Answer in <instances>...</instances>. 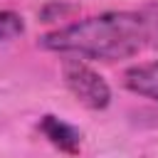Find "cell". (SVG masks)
Returning a JSON list of instances; mask_svg holds the SVG:
<instances>
[{"label":"cell","instance_id":"obj_5","mask_svg":"<svg viewBox=\"0 0 158 158\" xmlns=\"http://www.w3.org/2000/svg\"><path fill=\"white\" fill-rule=\"evenodd\" d=\"M25 32V20L15 10H0V42L15 40Z\"/></svg>","mask_w":158,"mask_h":158},{"label":"cell","instance_id":"obj_1","mask_svg":"<svg viewBox=\"0 0 158 158\" xmlns=\"http://www.w3.org/2000/svg\"><path fill=\"white\" fill-rule=\"evenodd\" d=\"M40 47L79 59H126L148 47L146 22L138 10L101 12L40 37Z\"/></svg>","mask_w":158,"mask_h":158},{"label":"cell","instance_id":"obj_3","mask_svg":"<svg viewBox=\"0 0 158 158\" xmlns=\"http://www.w3.org/2000/svg\"><path fill=\"white\" fill-rule=\"evenodd\" d=\"M37 128H40V133H42L57 151H62V153H67V156H77V153H79V148H81V131L74 128L72 123H67V121L47 114V116L40 118V126H37Z\"/></svg>","mask_w":158,"mask_h":158},{"label":"cell","instance_id":"obj_2","mask_svg":"<svg viewBox=\"0 0 158 158\" xmlns=\"http://www.w3.org/2000/svg\"><path fill=\"white\" fill-rule=\"evenodd\" d=\"M62 77H64V84L67 89L72 91V96L84 104L86 109L91 111H101L109 106L111 101V89L106 84V79L94 72L91 67H86L84 62H77V59H67L64 67H62Z\"/></svg>","mask_w":158,"mask_h":158},{"label":"cell","instance_id":"obj_4","mask_svg":"<svg viewBox=\"0 0 158 158\" xmlns=\"http://www.w3.org/2000/svg\"><path fill=\"white\" fill-rule=\"evenodd\" d=\"M123 86L138 96H146L158 104V62L136 64L123 72Z\"/></svg>","mask_w":158,"mask_h":158},{"label":"cell","instance_id":"obj_6","mask_svg":"<svg viewBox=\"0 0 158 158\" xmlns=\"http://www.w3.org/2000/svg\"><path fill=\"white\" fill-rule=\"evenodd\" d=\"M138 12H141V17H143V22H146V37H148V47H158V2L143 5Z\"/></svg>","mask_w":158,"mask_h":158}]
</instances>
